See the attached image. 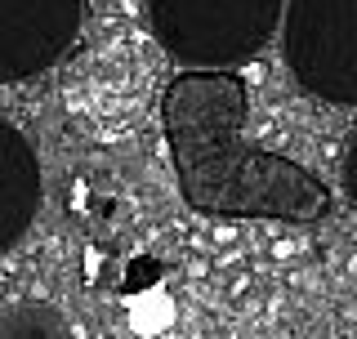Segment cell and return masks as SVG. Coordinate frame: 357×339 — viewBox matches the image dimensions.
Segmentation results:
<instances>
[{
	"label": "cell",
	"instance_id": "6",
	"mask_svg": "<svg viewBox=\"0 0 357 339\" xmlns=\"http://www.w3.org/2000/svg\"><path fill=\"white\" fill-rule=\"evenodd\" d=\"M0 339H72V326L54 303L18 299L0 312Z\"/></svg>",
	"mask_w": 357,
	"mask_h": 339
},
{
	"label": "cell",
	"instance_id": "4",
	"mask_svg": "<svg viewBox=\"0 0 357 339\" xmlns=\"http://www.w3.org/2000/svg\"><path fill=\"white\" fill-rule=\"evenodd\" d=\"M85 0H0V85L50 72L81 36Z\"/></svg>",
	"mask_w": 357,
	"mask_h": 339
},
{
	"label": "cell",
	"instance_id": "5",
	"mask_svg": "<svg viewBox=\"0 0 357 339\" xmlns=\"http://www.w3.org/2000/svg\"><path fill=\"white\" fill-rule=\"evenodd\" d=\"M45 201V174L31 139L0 116V255L14 250L36 223Z\"/></svg>",
	"mask_w": 357,
	"mask_h": 339
},
{
	"label": "cell",
	"instance_id": "2",
	"mask_svg": "<svg viewBox=\"0 0 357 339\" xmlns=\"http://www.w3.org/2000/svg\"><path fill=\"white\" fill-rule=\"evenodd\" d=\"M286 0H148L156 45L192 72L241 67L282 31Z\"/></svg>",
	"mask_w": 357,
	"mask_h": 339
},
{
	"label": "cell",
	"instance_id": "7",
	"mask_svg": "<svg viewBox=\"0 0 357 339\" xmlns=\"http://www.w3.org/2000/svg\"><path fill=\"white\" fill-rule=\"evenodd\" d=\"M340 183H344V197H349V206L357 210V130L349 134V143H344V156H340Z\"/></svg>",
	"mask_w": 357,
	"mask_h": 339
},
{
	"label": "cell",
	"instance_id": "1",
	"mask_svg": "<svg viewBox=\"0 0 357 339\" xmlns=\"http://www.w3.org/2000/svg\"><path fill=\"white\" fill-rule=\"evenodd\" d=\"M183 201L201 214L312 223L331 210V188L312 170L250 139V89L232 67L178 72L161 94Z\"/></svg>",
	"mask_w": 357,
	"mask_h": 339
},
{
	"label": "cell",
	"instance_id": "3",
	"mask_svg": "<svg viewBox=\"0 0 357 339\" xmlns=\"http://www.w3.org/2000/svg\"><path fill=\"white\" fill-rule=\"evenodd\" d=\"M277 40L304 94L357 107V0H286Z\"/></svg>",
	"mask_w": 357,
	"mask_h": 339
}]
</instances>
